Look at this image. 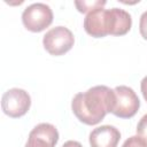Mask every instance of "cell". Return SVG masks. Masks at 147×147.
Here are the masks:
<instances>
[{"label": "cell", "mask_w": 147, "mask_h": 147, "mask_svg": "<svg viewBox=\"0 0 147 147\" xmlns=\"http://www.w3.org/2000/svg\"><path fill=\"white\" fill-rule=\"evenodd\" d=\"M115 106L114 90L96 85L85 92L77 93L71 101V109L79 122L86 125L99 124Z\"/></svg>", "instance_id": "6da1fadb"}, {"label": "cell", "mask_w": 147, "mask_h": 147, "mask_svg": "<svg viewBox=\"0 0 147 147\" xmlns=\"http://www.w3.org/2000/svg\"><path fill=\"white\" fill-rule=\"evenodd\" d=\"M84 30L93 38H103L108 34L124 36L132 26L131 15L121 8H96L84 18Z\"/></svg>", "instance_id": "7a4b0ae2"}, {"label": "cell", "mask_w": 147, "mask_h": 147, "mask_svg": "<svg viewBox=\"0 0 147 147\" xmlns=\"http://www.w3.org/2000/svg\"><path fill=\"white\" fill-rule=\"evenodd\" d=\"M75 44V37L72 32L62 25L52 28L48 30L44 38V48L53 56H61L68 53Z\"/></svg>", "instance_id": "3957f363"}, {"label": "cell", "mask_w": 147, "mask_h": 147, "mask_svg": "<svg viewBox=\"0 0 147 147\" xmlns=\"http://www.w3.org/2000/svg\"><path fill=\"white\" fill-rule=\"evenodd\" d=\"M53 22V10L42 2L28 6L22 13V23L31 32H41Z\"/></svg>", "instance_id": "277c9868"}, {"label": "cell", "mask_w": 147, "mask_h": 147, "mask_svg": "<svg viewBox=\"0 0 147 147\" xmlns=\"http://www.w3.org/2000/svg\"><path fill=\"white\" fill-rule=\"evenodd\" d=\"M31 106V98L30 94L18 87L9 88L6 91L1 98V108L2 111L11 117V118H18L24 116Z\"/></svg>", "instance_id": "5b68a950"}, {"label": "cell", "mask_w": 147, "mask_h": 147, "mask_svg": "<svg viewBox=\"0 0 147 147\" xmlns=\"http://www.w3.org/2000/svg\"><path fill=\"white\" fill-rule=\"evenodd\" d=\"M115 106L111 111L116 117L131 118L140 108V100L137 93L129 86L119 85L114 88Z\"/></svg>", "instance_id": "8992f818"}, {"label": "cell", "mask_w": 147, "mask_h": 147, "mask_svg": "<svg viewBox=\"0 0 147 147\" xmlns=\"http://www.w3.org/2000/svg\"><path fill=\"white\" fill-rule=\"evenodd\" d=\"M57 141V129L53 124L40 123L30 131L25 147H55Z\"/></svg>", "instance_id": "52a82bcc"}, {"label": "cell", "mask_w": 147, "mask_h": 147, "mask_svg": "<svg viewBox=\"0 0 147 147\" xmlns=\"http://www.w3.org/2000/svg\"><path fill=\"white\" fill-rule=\"evenodd\" d=\"M121 139V132L113 125H101L93 129L88 141L91 147H117Z\"/></svg>", "instance_id": "ba28073f"}, {"label": "cell", "mask_w": 147, "mask_h": 147, "mask_svg": "<svg viewBox=\"0 0 147 147\" xmlns=\"http://www.w3.org/2000/svg\"><path fill=\"white\" fill-rule=\"evenodd\" d=\"M107 2L105 0H96V1H75V6L77 7L79 13H90L96 8H103Z\"/></svg>", "instance_id": "9c48e42d"}, {"label": "cell", "mask_w": 147, "mask_h": 147, "mask_svg": "<svg viewBox=\"0 0 147 147\" xmlns=\"http://www.w3.org/2000/svg\"><path fill=\"white\" fill-rule=\"evenodd\" d=\"M122 147H147V142L137 134L127 138L122 145Z\"/></svg>", "instance_id": "30bf717a"}, {"label": "cell", "mask_w": 147, "mask_h": 147, "mask_svg": "<svg viewBox=\"0 0 147 147\" xmlns=\"http://www.w3.org/2000/svg\"><path fill=\"white\" fill-rule=\"evenodd\" d=\"M137 134L139 137H141L147 142V114H145L140 118V121L137 125Z\"/></svg>", "instance_id": "8fae6325"}, {"label": "cell", "mask_w": 147, "mask_h": 147, "mask_svg": "<svg viewBox=\"0 0 147 147\" xmlns=\"http://www.w3.org/2000/svg\"><path fill=\"white\" fill-rule=\"evenodd\" d=\"M139 31H140V34L141 37L147 40V10L144 11L140 16V20H139Z\"/></svg>", "instance_id": "7c38bea8"}, {"label": "cell", "mask_w": 147, "mask_h": 147, "mask_svg": "<svg viewBox=\"0 0 147 147\" xmlns=\"http://www.w3.org/2000/svg\"><path fill=\"white\" fill-rule=\"evenodd\" d=\"M140 90H141V93H142L144 99L147 102V76H145L141 79V82H140Z\"/></svg>", "instance_id": "4fadbf2b"}, {"label": "cell", "mask_w": 147, "mask_h": 147, "mask_svg": "<svg viewBox=\"0 0 147 147\" xmlns=\"http://www.w3.org/2000/svg\"><path fill=\"white\" fill-rule=\"evenodd\" d=\"M62 147H83V146L80 142H78L76 140H68L62 145Z\"/></svg>", "instance_id": "5bb4252c"}]
</instances>
